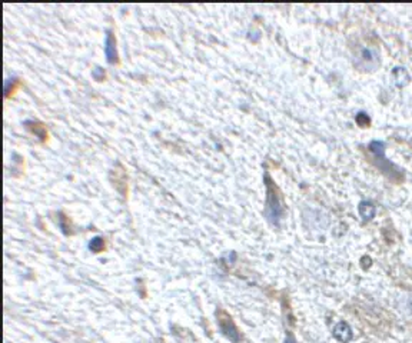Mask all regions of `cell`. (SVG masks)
I'll list each match as a JSON object with an SVG mask.
<instances>
[{
    "label": "cell",
    "mask_w": 412,
    "mask_h": 343,
    "mask_svg": "<svg viewBox=\"0 0 412 343\" xmlns=\"http://www.w3.org/2000/svg\"><path fill=\"white\" fill-rule=\"evenodd\" d=\"M358 212H360V215L362 219L371 220L372 218H374V216H375L377 209H375L374 203L368 202V200H362V202L360 203V206H358Z\"/></svg>",
    "instance_id": "52a82bcc"
},
{
    "label": "cell",
    "mask_w": 412,
    "mask_h": 343,
    "mask_svg": "<svg viewBox=\"0 0 412 343\" xmlns=\"http://www.w3.org/2000/svg\"><path fill=\"white\" fill-rule=\"evenodd\" d=\"M357 122L361 124V126H367L369 123L368 116H365V113H360L357 116Z\"/></svg>",
    "instance_id": "30bf717a"
},
{
    "label": "cell",
    "mask_w": 412,
    "mask_h": 343,
    "mask_svg": "<svg viewBox=\"0 0 412 343\" xmlns=\"http://www.w3.org/2000/svg\"><path fill=\"white\" fill-rule=\"evenodd\" d=\"M219 326H220V329H222V332H223V333L226 334L228 337H230V339H232L233 342H238V339H239V334H238V332H237V327H235V325L232 323V320H230L228 316L220 317Z\"/></svg>",
    "instance_id": "8992f818"
},
{
    "label": "cell",
    "mask_w": 412,
    "mask_h": 343,
    "mask_svg": "<svg viewBox=\"0 0 412 343\" xmlns=\"http://www.w3.org/2000/svg\"><path fill=\"white\" fill-rule=\"evenodd\" d=\"M333 336H335L339 342L348 343L352 339L354 333H352V329L349 327L348 323L339 322V323H336L335 327H333Z\"/></svg>",
    "instance_id": "277c9868"
},
{
    "label": "cell",
    "mask_w": 412,
    "mask_h": 343,
    "mask_svg": "<svg viewBox=\"0 0 412 343\" xmlns=\"http://www.w3.org/2000/svg\"><path fill=\"white\" fill-rule=\"evenodd\" d=\"M89 246H90V249H93L95 252H96V250H100L102 246H103V240H102L100 238L93 239V240L90 242V245H89Z\"/></svg>",
    "instance_id": "9c48e42d"
},
{
    "label": "cell",
    "mask_w": 412,
    "mask_h": 343,
    "mask_svg": "<svg viewBox=\"0 0 412 343\" xmlns=\"http://www.w3.org/2000/svg\"><path fill=\"white\" fill-rule=\"evenodd\" d=\"M392 76H394L395 83H396L398 86H402V85H405V83L409 80V76H408L406 71H405V69H401V67H396V69L392 72Z\"/></svg>",
    "instance_id": "ba28073f"
},
{
    "label": "cell",
    "mask_w": 412,
    "mask_h": 343,
    "mask_svg": "<svg viewBox=\"0 0 412 343\" xmlns=\"http://www.w3.org/2000/svg\"><path fill=\"white\" fill-rule=\"evenodd\" d=\"M105 54L107 57V62L114 63L117 60V52H116V40H114L113 33L109 32L106 36L105 42Z\"/></svg>",
    "instance_id": "5b68a950"
},
{
    "label": "cell",
    "mask_w": 412,
    "mask_h": 343,
    "mask_svg": "<svg viewBox=\"0 0 412 343\" xmlns=\"http://www.w3.org/2000/svg\"><path fill=\"white\" fill-rule=\"evenodd\" d=\"M369 149H371L372 155H374L375 158H381V162H377L379 169H381L384 173H386V175H388L389 177L396 179V173L392 172V170L395 169L394 165H391L389 162H386V159L384 158V152H385V145H384V142H379V141L371 142ZM398 176H399V175H398Z\"/></svg>",
    "instance_id": "7a4b0ae2"
},
{
    "label": "cell",
    "mask_w": 412,
    "mask_h": 343,
    "mask_svg": "<svg viewBox=\"0 0 412 343\" xmlns=\"http://www.w3.org/2000/svg\"><path fill=\"white\" fill-rule=\"evenodd\" d=\"M268 179V190H266V206H265V215L268 220L271 222L272 225H279V220H281L282 215H283V206H282L281 199H279V194H278V189L275 187L273 182H272L269 177Z\"/></svg>",
    "instance_id": "6da1fadb"
},
{
    "label": "cell",
    "mask_w": 412,
    "mask_h": 343,
    "mask_svg": "<svg viewBox=\"0 0 412 343\" xmlns=\"http://www.w3.org/2000/svg\"><path fill=\"white\" fill-rule=\"evenodd\" d=\"M360 64H362L364 69H371L374 71L379 64V56H378L377 50L367 47V49H362L360 54Z\"/></svg>",
    "instance_id": "3957f363"
},
{
    "label": "cell",
    "mask_w": 412,
    "mask_h": 343,
    "mask_svg": "<svg viewBox=\"0 0 412 343\" xmlns=\"http://www.w3.org/2000/svg\"><path fill=\"white\" fill-rule=\"evenodd\" d=\"M285 343H297V340H295V337H293L292 334H288V336H286V340H285Z\"/></svg>",
    "instance_id": "8fae6325"
}]
</instances>
